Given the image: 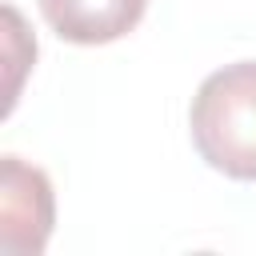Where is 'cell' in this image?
<instances>
[{"label": "cell", "mask_w": 256, "mask_h": 256, "mask_svg": "<svg viewBox=\"0 0 256 256\" xmlns=\"http://www.w3.org/2000/svg\"><path fill=\"white\" fill-rule=\"evenodd\" d=\"M48 28L68 44H112L128 36L148 0H36Z\"/></svg>", "instance_id": "3957f363"}, {"label": "cell", "mask_w": 256, "mask_h": 256, "mask_svg": "<svg viewBox=\"0 0 256 256\" xmlns=\"http://www.w3.org/2000/svg\"><path fill=\"white\" fill-rule=\"evenodd\" d=\"M56 220V196L44 168L24 164L20 156L0 160V252L36 256L44 252Z\"/></svg>", "instance_id": "7a4b0ae2"}, {"label": "cell", "mask_w": 256, "mask_h": 256, "mask_svg": "<svg viewBox=\"0 0 256 256\" xmlns=\"http://www.w3.org/2000/svg\"><path fill=\"white\" fill-rule=\"evenodd\" d=\"M188 128L200 160L232 180H256V60H236L204 76Z\"/></svg>", "instance_id": "6da1fadb"}]
</instances>
